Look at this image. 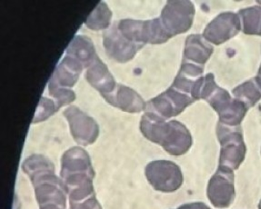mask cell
I'll list each match as a JSON object with an SVG mask.
<instances>
[{
  "label": "cell",
  "mask_w": 261,
  "mask_h": 209,
  "mask_svg": "<svg viewBox=\"0 0 261 209\" xmlns=\"http://www.w3.org/2000/svg\"><path fill=\"white\" fill-rule=\"evenodd\" d=\"M80 174L95 176L89 154L83 148L74 146L68 149L62 156L60 176L63 180L68 176Z\"/></svg>",
  "instance_id": "4fadbf2b"
},
{
  "label": "cell",
  "mask_w": 261,
  "mask_h": 209,
  "mask_svg": "<svg viewBox=\"0 0 261 209\" xmlns=\"http://www.w3.org/2000/svg\"><path fill=\"white\" fill-rule=\"evenodd\" d=\"M48 90H49V95L54 98V101L56 104H58L59 109L62 108L63 106L70 104L76 99V95L73 90L69 88L60 87L52 79L48 83Z\"/></svg>",
  "instance_id": "603a6c76"
},
{
  "label": "cell",
  "mask_w": 261,
  "mask_h": 209,
  "mask_svg": "<svg viewBox=\"0 0 261 209\" xmlns=\"http://www.w3.org/2000/svg\"><path fill=\"white\" fill-rule=\"evenodd\" d=\"M232 92L235 98L242 102L248 109L253 108L261 99V88L255 77L240 84Z\"/></svg>",
  "instance_id": "44dd1931"
},
{
  "label": "cell",
  "mask_w": 261,
  "mask_h": 209,
  "mask_svg": "<svg viewBox=\"0 0 261 209\" xmlns=\"http://www.w3.org/2000/svg\"><path fill=\"white\" fill-rule=\"evenodd\" d=\"M195 7L190 1H169L160 15V22L169 37L185 33L193 24Z\"/></svg>",
  "instance_id": "52a82bcc"
},
{
  "label": "cell",
  "mask_w": 261,
  "mask_h": 209,
  "mask_svg": "<svg viewBox=\"0 0 261 209\" xmlns=\"http://www.w3.org/2000/svg\"><path fill=\"white\" fill-rule=\"evenodd\" d=\"M198 99H204L211 104L219 115V123L228 126H240L248 111L242 102L232 98L226 89L219 88L212 74L203 77Z\"/></svg>",
  "instance_id": "7a4b0ae2"
},
{
  "label": "cell",
  "mask_w": 261,
  "mask_h": 209,
  "mask_svg": "<svg viewBox=\"0 0 261 209\" xmlns=\"http://www.w3.org/2000/svg\"><path fill=\"white\" fill-rule=\"evenodd\" d=\"M86 79L93 88H96L107 100L116 90L118 85L109 68L98 57L87 68Z\"/></svg>",
  "instance_id": "5bb4252c"
},
{
  "label": "cell",
  "mask_w": 261,
  "mask_h": 209,
  "mask_svg": "<svg viewBox=\"0 0 261 209\" xmlns=\"http://www.w3.org/2000/svg\"><path fill=\"white\" fill-rule=\"evenodd\" d=\"M64 117L69 124L72 137L79 145L87 146L96 142L99 136V126L92 117L75 106L66 109Z\"/></svg>",
  "instance_id": "30bf717a"
},
{
  "label": "cell",
  "mask_w": 261,
  "mask_h": 209,
  "mask_svg": "<svg viewBox=\"0 0 261 209\" xmlns=\"http://www.w3.org/2000/svg\"><path fill=\"white\" fill-rule=\"evenodd\" d=\"M212 53L213 46L201 35L193 34L186 39L184 60L204 67Z\"/></svg>",
  "instance_id": "2e32d148"
},
{
  "label": "cell",
  "mask_w": 261,
  "mask_h": 209,
  "mask_svg": "<svg viewBox=\"0 0 261 209\" xmlns=\"http://www.w3.org/2000/svg\"><path fill=\"white\" fill-rule=\"evenodd\" d=\"M106 101L127 113H140L147 107V103L135 90L124 85H118L115 92Z\"/></svg>",
  "instance_id": "9a60e30c"
},
{
  "label": "cell",
  "mask_w": 261,
  "mask_h": 209,
  "mask_svg": "<svg viewBox=\"0 0 261 209\" xmlns=\"http://www.w3.org/2000/svg\"><path fill=\"white\" fill-rule=\"evenodd\" d=\"M207 197L216 208H227L236 197L235 175L231 170L218 168L211 176L206 189Z\"/></svg>",
  "instance_id": "9c48e42d"
},
{
  "label": "cell",
  "mask_w": 261,
  "mask_h": 209,
  "mask_svg": "<svg viewBox=\"0 0 261 209\" xmlns=\"http://www.w3.org/2000/svg\"><path fill=\"white\" fill-rule=\"evenodd\" d=\"M194 101L191 96L170 87L160 96L148 101L145 111L167 120L181 114Z\"/></svg>",
  "instance_id": "ba28073f"
},
{
  "label": "cell",
  "mask_w": 261,
  "mask_h": 209,
  "mask_svg": "<svg viewBox=\"0 0 261 209\" xmlns=\"http://www.w3.org/2000/svg\"><path fill=\"white\" fill-rule=\"evenodd\" d=\"M59 109V108L58 107V104H56L55 101L46 98V97H42L38 104L37 111L35 113L32 124H37V123L45 121L51 116H53Z\"/></svg>",
  "instance_id": "cb8c5ba5"
},
{
  "label": "cell",
  "mask_w": 261,
  "mask_h": 209,
  "mask_svg": "<svg viewBox=\"0 0 261 209\" xmlns=\"http://www.w3.org/2000/svg\"><path fill=\"white\" fill-rule=\"evenodd\" d=\"M22 168L31 180L43 175L55 173L54 164L41 155H30L24 161Z\"/></svg>",
  "instance_id": "ffe728a7"
},
{
  "label": "cell",
  "mask_w": 261,
  "mask_h": 209,
  "mask_svg": "<svg viewBox=\"0 0 261 209\" xmlns=\"http://www.w3.org/2000/svg\"><path fill=\"white\" fill-rule=\"evenodd\" d=\"M238 15L240 16L243 33L261 36V6L240 9Z\"/></svg>",
  "instance_id": "d6986e66"
},
{
  "label": "cell",
  "mask_w": 261,
  "mask_h": 209,
  "mask_svg": "<svg viewBox=\"0 0 261 209\" xmlns=\"http://www.w3.org/2000/svg\"><path fill=\"white\" fill-rule=\"evenodd\" d=\"M117 25L126 39L137 44L159 45L171 38L161 24L160 17L146 21L123 19Z\"/></svg>",
  "instance_id": "277c9868"
},
{
  "label": "cell",
  "mask_w": 261,
  "mask_h": 209,
  "mask_svg": "<svg viewBox=\"0 0 261 209\" xmlns=\"http://www.w3.org/2000/svg\"><path fill=\"white\" fill-rule=\"evenodd\" d=\"M258 209H261V200L259 202V205H258Z\"/></svg>",
  "instance_id": "83f0119b"
},
{
  "label": "cell",
  "mask_w": 261,
  "mask_h": 209,
  "mask_svg": "<svg viewBox=\"0 0 261 209\" xmlns=\"http://www.w3.org/2000/svg\"><path fill=\"white\" fill-rule=\"evenodd\" d=\"M217 137L220 143L219 167L234 171L244 161L246 145L240 126H228L221 123L217 125Z\"/></svg>",
  "instance_id": "3957f363"
},
{
  "label": "cell",
  "mask_w": 261,
  "mask_h": 209,
  "mask_svg": "<svg viewBox=\"0 0 261 209\" xmlns=\"http://www.w3.org/2000/svg\"><path fill=\"white\" fill-rule=\"evenodd\" d=\"M177 209H211L210 206H207L206 204L202 202H195V203H190V204H185L179 206Z\"/></svg>",
  "instance_id": "484cf974"
},
{
  "label": "cell",
  "mask_w": 261,
  "mask_h": 209,
  "mask_svg": "<svg viewBox=\"0 0 261 209\" xmlns=\"http://www.w3.org/2000/svg\"><path fill=\"white\" fill-rule=\"evenodd\" d=\"M83 68L84 67L81 63L70 56L66 55L65 58L59 62L58 67H56L55 72L51 79L60 87L72 88L79 80Z\"/></svg>",
  "instance_id": "e0dca14e"
},
{
  "label": "cell",
  "mask_w": 261,
  "mask_h": 209,
  "mask_svg": "<svg viewBox=\"0 0 261 209\" xmlns=\"http://www.w3.org/2000/svg\"><path fill=\"white\" fill-rule=\"evenodd\" d=\"M255 80H256V81H257V83L258 84L259 88H261V66L260 67H259V69H258L257 76L255 77Z\"/></svg>",
  "instance_id": "4316f807"
},
{
  "label": "cell",
  "mask_w": 261,
  "mask_h": 209,
  "mask_svg": "<svg viewBox=\"0 0 261 209\" xmlns=\"http://www.w3.org/2000/svg\"><path fill=\"white\" fill-rule=\"evenodd\" d=\"M145 175L148 183L160 192H175L183 184L180 167L169 160H155L148 163Z\"/></svg>",
  "instance_id": "8992f818"
},
{
  "label": "cell",
  "mask_w": 261,
  "mask_h": 209,
  "mask_svg": "<svg viewBox=\"0 0 261 209\" xmlns=\"http://www.w3.org/2000/svg\"><path fill=\"white\" fill-rule=\"evenodd\" d=\"M103 45L106 53L118 63L128 62L144 46L126 39L118 30L117 24L103 34Z\"/></svg>",
  "instance_id": "7c38bea8"
},
{
  "label": "cell",
  "mask_w": 261,
  "mask_h": 209,
  "mask_svg": "<svg viewBox=\"0 0 261 209\" xmlns=\"http://www.w3.org/2000/svg\"><path fill=\"white\" fill-rule=\"evenodd\" d=\"M140 131L149 141L162 146L169 155H185L192 146V136L182 123L167 122L154 114L146 112L141 117Z\"/></svg>",
  "instance_id": "6da1fadb"
},
{
  "label": "cell",
  "mask_w": 261,
  "mask_h": 209,
  "mask_svg": "<svg viewBox=\"0 0 261 209\" xmlns=\"http://www.w3.org/2000/svg\"><path fill=\"white\" fill-rule=\"evenodd\" d=\"M111 17L112 13L110 11V8L107 6L105 2L102 1L97 4L96 9L89 15L88 19L85 22V25H87L89 30H107L110 27Z\"/></svg>",
  "instance_id": "7402d4cb"
},
{
  "label": "cell",
  "mask_w": 261,
  "mask_h": 209,
  "mask_svg": "<svg viewBox=\"0 0 261 209\" xmlns=\"http://www.w3.org/2000/svg\"><path fill=\"white\" fill-rule=\"evenodd\" d=\"M70 209H102L96 197H91L80 202H70Z\"/></svg>",
  "instance_id": "d4e9b609"
},
{
  "label": "cell",
  "mask_w": 261,
  "mask_h": 209,
  "mask_svg": "<svg viewBox=\"0 0 261 209\" xmlns=\"http://www.w3.org/2000/svg\"><path fill=\"white\" fill-rule=\"evenodd\" d=\"M67 55L81 63L84 68H88L97 57L92 41L83 35L73 38L67 48Z\"/></svg>",
  "instance_id": "ac0fdd59"
},
{
  "label": "cell",
  "mask_w": 261,
  "mask_h": 209,
  "mask_svg": "<svg viewBox=\"0 0 261 209\" xmlns=\"http://www.w3.org/2000/svg\"><path fill=\"white\" fill-rule=\"evenodd\" d=\"M240 30V16L233 12H223L206 25L202 36L208 43L219 46L234 38Z\"/></svg>",
  "instance_id": "8fae6325"
},
{
  "label": "cell",
  "mask_w": 261,
  "mask_h": 209,
  "mask_svg": "<svg viewBox=\"0 0 261 209\" xmlns=\"http://www.w3.org/2000/svg\"><path fill=\"white\" fill-rule=\"evenodd\" d=\"M40 209H66L68 190L63 180L46 174L31 180Z\"/></svg>",
  "instance_id": "5b68a950"
}]
</instances>
